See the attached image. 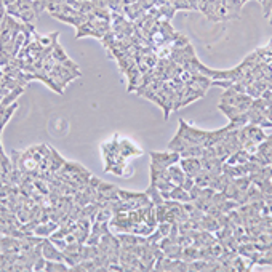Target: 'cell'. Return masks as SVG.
Instances as JSON below:
<instances>
[{"mask_svg":"<svg viewBox=\"0 0 272 272\" xmlns=\"http://www.w3.org/2000/svg\"><path fill=\"white\" fill-rule=\"evenodd\" d=\"M6 15L23 21V23H35V19L39 18L34 0H16L15 3L6 6Z\"/></svg>","mask_w":272,"mask_h":272,"instance_id":"6da1fadb","label":"cell"},{"mask_svg":"<svg viewBox=\"0 0 272 272\" xmlns=\"http://www.w3.org/2000/svg\"><path fill=\"white\" fill-rule=\"evenodd\" d=\"M151 155V162L155 163V165H159L162 168H168L171 165H175V163L180 162L181 155L175 152V151H168V152H157V151H151L149 152Z\"/></svg>","mask_w":272,"mask_h":272,"instance_id":"7a4b0ae2","label":"cell"},{"mask_svg":"<svg viewBox=\"0 0 272 272\" xmlns=\"http://www.w3.org/2000/svg\"><path fill=\"white\" fill-rule=\"evenodd\" d=\"M52 58L56 61V63H60V64H63V66H66L68 69H70V70H74V72H77L78 75H82V72H80V69H78V66L77 64L69 58V56L66 55V52L63 50V47L56 42V44L53 45V50H52Z\"/></svg>","mask_w":272,"mask_h":272,"instance_id":"3957f363","label":"cell"},{"mask_svg":"<svg viewBox=\"0 0 272 272\" xmlns=\"http://www.w3.org/2000/svg\"><path fill=\"white\" fill-rule=\"evenodd\" d=\"M180 165L184 170V173L188 176L196 178L200 171L204 170L202 162H200V157H181L180 159Z\"/></svg>","mask_w":272,"mask_h":272,"instance_id":"277c9868","label":"cell"},{"mask_svg":"<svg viewBox=\"0 0 272 272\" xmlns=\"http://www.w3.org/2000/svg\"><path fill=\"white\" fill-rule=\"evenodd\" d=\"M42 255L48 261H64V253L48 237L42 242Z\"/></svg>","mask_w":272,"mask_h":272,"instance_id":"5b68a950","label":"cell"},{"mask_svg":"<svg viewBox=\"0 0 272 272\" xmlns=\"http://www.w3.org/2000/svg\"><path fill=\"white\" fill-rule=\"evenodd\" d=\"M95 37V39H103V35L98 32V29L95 27V24H93V21H85V23H82L80 26L77 27V32H75V39H82V37Z\"/></svg>","mask_w":272,"mask_h":272,"instance_id":"8992f818","label":"cell"},{"mask_svg":"<svg viewBox=\"0 0 272 272\" xmlns=\"http://www.w3.org/2000/svg\"><path fill=\"white\" fill-rule=\"evenodd\" d=\"M60 227L58 223H55V221H47V223H39L34 229V235H37V237H42V239H47L50 237L56 229Z\"/></svg>","mask_w":272,"mask_h":272,"instance_id":"52a82bcc","label":"cell"},{"mask_svg":"<svg viewBox=\"0 0 272 272\" xmlns=\"http://www.w3.org/2000/svg\"><path fill=\"white\" fill-rule=\"evenodd\" d=\"M128 77V87H127V91H135L136 88H138V85L141 83V70L138 69V66L136 64H133V66L127 70V74Z\"/></svg>","mask_w":272,"mask_h":272,"instance_id":"ba28073f","label":"cell"},{"mask_svg":"<svg viewBox=\"0 0 272 272\" xmlns=\"http://www.w3.org/2000/svg\"><path fill=\"white\" fill-rule=\"evenodd\" d=\"M245 130H247L250 138H252V141L256 142V144H261V142L266 139V136H268L260 125H255V124H247Z\"/></svg>","mask_w":272,"mask_h":272,"instance_id":"9c48e42d","label":"cell"},{"mask_svg":"<svg viewBox=\"0 0 272 272\" xmlns=\"http://www.w3.org/2000/svg\"><path fill=\"white\" fill-rule=\"evenodd\" d=\"M58 37H60V32H52L48 35H39L37 32L34 34V40L37 42L42 48H53V45L58 42Z\"/></svg>","mask_w":272,"mask_h":272,"instance_id":"30bf717a","label":"cell"},{"mask_svg":"<svg viewBox=\"0 0 272 272\" xmlns=\"http://www.w3.org/2000/svg\"><path fill=\"white\" fill-rule=\"evenodd\" d=\"M16 109H18V103H13L6 107H0V136H2L5 125L8 124V120L11 119V116L15 114Z\"/></svg>","mask_w":272,"mask_h":272,"instance_id":"8fae6325","label":"cell"},{"mask_svg":"<svg viewBox=\"0 0 272 272\" xmlns=\"http://www.w3.org/2000/svg\"><path fill=\"white\" fill-rule=\"evenodd\" d=\"M191 144L188 141H186L183 136L180 133H176L173 138H171V141L168 142V151H175L178 154H181L183 151H186Z\"/></svg>","mask_w":272,"mask_h":272,"instance_id":"7c38bea8","label":"cell"},{"mask_svg":"<svg viewBox=\"0 0 272 272\" xmlns=\"http://www.w3.org/2000/svg\"><path fill=\"white\" fill-rule=\"evenodd\" d=\"M149 173H151V183L152 184H155L159 180H170L168 168H162L152 162H151V165H149Z\"/></svg>","mask_w":272,"mask_h":272,"instance_id":"4fadbf2b","label":"cell"},{"mask_svg":"<svg viewBox=\"0 0 272 272\" xmlns=\"http://www.w3.org/2000/svg\"><path fill=\"white\" fill-rule=\"evenodd\" d=\"M24 85H18L16 88H13L8 95H5L3 96V99L0 101V107H6V106H10V104H13V103H16V99L23 95L24 93Z\"/></svg>","mask_w":272,"mask_h":272,"instance_id":"5bb4252c","label":"cell"},{"mask_svg":"<svg viewBox=\"0 0 272 272\" xmlns=\"http://www.w3.org/2000/svg\"><path fill=\"white\" fill-rule=\"evenodd\" d=\"M168 176H170V181H173L175 186H181L183 181H184V178L188 176L184 173V170L181 168V165H171L168 167Z\"/></svg>","mask_w":272,"mask_h":272,"instance_id":"9a60e30c","label":"cell"},{"mask_svg":"<svg viewBox=\"0 0 272 272\" xmlns=\"http://www.w3.org/2000/svg\"><path fill=\"white\" fill-rule=\"evenodd\" d=\"M250 155L245 149H239V151H235L234 154H231L227 157V163H231V165H242V163H247L250 162Z\"/></svg>","mask_w":272,"mask_h":272,"instance_id":"2e32d148","label":"cell"},{"mask_svg":"<svg viewBox=\"0 0 272 272\" xmlns=\"http://www.w3.org/2000/svg\"><path fill=\"white\" fill-rule=\"evenodd\" d=\"M170 199L171 200H176V202H181V204H186V202H191V196L188 191H184L181 186H175L173 189L170 191Z\"/></svg>","mask_w":272,"mask_h":272,"instance_id":"e0dca14e","label":"cell"},{"mask_svg":"<svg viewBox=\"0 0 272 272\" xmlns=\"http://www.w3.org/2000/svg\"><path fill=\"white\" fill-rule=\"evenodd\" d=\"M176 11H197V5L194 0H170Z\"/></svg>","mask_w":272,"mask_h":272,"instance_id":"ac0fdd59","label":"cell"},{"mask_svg":"<svg viewBox=\"0 0 272 272\" xmlns=\"http://www.w3.org/2000/svg\"><path fill=\"white\" fill-rule=\"evenodd\" d=\"M146 196L149 197V200H151L154 205H162L163 202H165V199L162 197L160 191L157 189L155 184H149V188L146 189Z\"/></svg>","mask_w":272,"mask_h":272,"instance_id":"d6986e66","label":"cell"},{"mask_svg":"<svg viewBox=\"0 0 272 272\" xmlns=\"http://www.w3.org/2000/svg\"><path fill=\"white\" fill-rule=\"evenodd\" d=\"M218 109H219L221 112H223L229 120H232L234 117H237L239 114H242L239 107H237V106H234V104H224V103H219V104H218Z\"/></svg>","mask_w":272,"mask_h":272,"instance_id":"ffe728a7","label":"cell"},{"mask_svg":"<svg viewBox=\"0 0 272 272\" xmlns=\"http://www.w3.org/2000/svg\"><path fill=\"white\" fill-rule=\"evenodd\" d=\"M152 184V183H151ZM155 186H157V189L160 191V194H162V197L165 199V200H168L170 199V191L175 188V183L173 181H170V180H159L155 183Z\"/></svg>","mask_w":272,"mask_h":272,"instance_id":"44dd1931","label":"cell"},{"mask_svg":"<svg viewBox=\"0 0 272 272\" xmlns=\"http://www.w3.org/2000/svg\"><path fill=\"white\" fill-rule=\"evenodd\" d=\"M69 264L68 263H64V261H48L45 263V269L47 272H66L69 271Z\"/></svg>","mask_w":272,"mask_h":272,"instance_id":"7402d4cb","label":"cell"},{"mask_svg":"<svg viewBox=\"0 0 272 272\" xmlns=\"http://www.w3.org/2000/svg\"><path fill=\"white\" fill-rule=\"evenodd\" d=\"M240 93L239 91H235L232 87H229L224 90V93L221 95V103H224V104H237V98H239Z\"/></svg>","mask_w":272,"mask_h":272,"instance_id":"603a6c76","label":"cell"},{"mask_svg":"<svg viewBox=\"0 0 272 272\" xmlns=\"http://www.w3.org/2000/svg\"><path fill=\"white\" fill-rule=\"evenodd\" d=\"M159 15H160L162 19L171 21V19L175 18V15H176V10H175V6L168 2V3H165V5L159 6Z\"/></svg>","mask_w":272,"mask_h":272,"instance_id":"cb8c5ba5","label":"cell"},{"mask_svg":"<svg viewBox=\"0 0 272 272\" xmlns=\"http://www.w3.org/2000/svg\"><path fill=\"white\" fill-rule=\"evenodd\" d=\"M163 253H165V256H168V258H173V260H181L183 247L180 245V243H171L170 247L163 250Z\"/></svg>","mask_w":272,"mask_h":272,"instance_id":"d4e9b609","label":"cell"},{"mask_svg":"<svg viewBox=\"0 0 272 272\" xmlns=\"http://www.w3.org/2000/svg\"><path fill=\"white\" fill-rule=\"evenodd\" d=\"M181 260L184 261H194V260H199V248L196 245H189V247H184L183 248V256H181Z\"/></svg>","mask_w":272,"mask_h":272,"instance_id":"484cf974","label":"cell"},{"mask_svg":"<svg viewBox=\"0 0 272 272\" xmlns=\"http://www.w3.org/2000/svg\"><path fill=\"white\" fill-rule=\"evenodd\" d=\"M107 8H109L111 13L124 15V2L122 0H107Z\"/></svg>","mask_w":272,"mask_h":272,"instance_id":"4316f807","label":"cell"},{"mask_svg":"<svg viewBox=\"0 0 272 272\" xmlns=\"http://www.w3.org/2000/svg\"><path fill=\"white\" fill-rule=\"evenodd\" d=\"M258 264L260 266H272V248L264 250L261 253V258L258 260Z\"/></svg>","mask_w":272,"mask_h":272,"instance_id":"83f0119b","label":"cell"},{"mask_svg":"<svg viewBox=\"0 0 272 272\" xmlns=\"http://www.w3.org/2000/svg\"><path fill=\"white\" fill-rule=\"evenodd\" d=\"M263 15L266 18L272 15V0H263Z\"/></svg>","mask_w":272,"mask_h":272,"instance_id":"f1b7e54d","label":"cell"},{"mask_svg":"<svg viewBox=\"0 0 272 272\" xmlns=\"http://www.w3.org/2000/svg\"><path fill=\"white\" fill-rule=\"evenodd\" d=\"M194 184H196V181H194V178L192 176H186L184 178V181H183V184H181V188L184 189V191H191L192 188H194Z\"/></svg>","mask_w":272,"mask_h":272,"instance_id":"f546056e","label":"cell"},{"mask_svg":"<svg viewBox=\"0 0 272 272\" xmlns=\"http://www.w3.org/2000/svg\"><path fill=\"white\" fill-rule=\"evenodd\" d=\"M234 82L232 80H211V87H221V88H229L232 87Z\"/></svg>","mask_w":272,"mask_h":272,"instance_id":"4dcf8cb0","label":"cell"},{"mask_svg":"<svg viewBox=\"0 0 272 272\" xmlns=\"http://www.w3.org/2000/svg\"><path fill=\"white\" fill-rule=\"evenodd\" d=\"M202 189H204V188H200V186L194 184V188H192V189L189 191L191 200H196V199H199L200 196H202Z\"/></svg>","mask_w":272,"mask_h":272,"instance_id":"1f68e13d","label":"cell"},{"mask_svg":"<svg viewBox=\"0 0 272 272\" xmlns=\"http://www.w3.org/2000/svg\"><path fill=\"white\" fill-rule=\"evenodd\" d=\"M45 263H47L45 258L40 256L39 260H35V263H34V271H44L45 269Z\"/></svg>","mask_w":272,"mask_h":272,"instance_id":"d6a6232c","label":"cell"},{"mask_svg":"<svg viewBox=\"0 0 272 272\" xmlns=\"http://www.w3.org/2000/svg\"><path fill=\"white\" fill-rule=\"evenodd\" d=\"M5 16H6V6L3 3V0H0V23H2Z\"/></svg>","mask_w":272,"mask_h":272,"instance_id":"836d02e7","label":"cell"},{"mask_svg":"<svg viewBox=\"0 0 272 272\" xmlns=\"http://www.w3.org/2000/svg\"><path fill=\"white\" fill-rule=\"evenodd\" d=\"M16 0H3V3H5V6H8V5H11V3H15Z\"/></svg>","mask_w":272,"mask_h":272,"instance_id":"e575fe53","label":"cell"},{"mask_svg":"<svg viewBox=\"0 0 272 272\" xmlns=\"http://www.w3.org/2000/svg\"><path fill=\"white\" fill-rule=\"evenodd\" d=\"M269 24L272 26V16H269Z\"/></svg>","mask_w":272,"mask_h":272,"instance_id":"d590c367","label":"cell"},{"mask_svg":"<svg viewBox=\"0 0 272 272\" xmlns=\"http://www.w3.org/2000/svg\"><path fill=\"white\" fill-rule=\"evenodd\" d=\"M258 2H260V3H263V0H258Z\"/></svg>","mask_w":272,"mask_h":272,"instance_id":"8d00e7d4","label":"cell"},{"mask_svg":"<svg viewBox=\"0 0 272 272\" xmlns=\"http://www.w3.org/2000/svg\"><path fill=\"white\" fill-rule=\"evenodd\" d=\"M80 2H85V0H80Z\"/></svg>","mask_w":272,"mask_h":272,"instance_id":"74e56055","label":"cell"}]
</instances>
